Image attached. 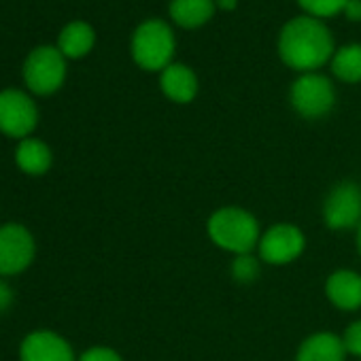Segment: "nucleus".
I'll use <instances>...</instances> for the list:
<instances>
[{
    "label": "nucleus",
    "mask_w": 361,
    "mask_h": 361,
    "mask_svg": "<svg viewBox=\"0 0 361 361\" xmlns=\"http://www.w3.org/2000/svg\"><path fill=\"white\" fill-rule=\"evenodd\" d=\"M306 249V236L295 224H274L262 232L257 257L268 266H287L300 259Z\"/></svg>",
    "instance_id": "423d86ee"
},
{
    "label": "nucleus",
    "mask_w": 361,
    "mask_h": 361,
    "mask_svg": "<svg viewBox=\"0 0 361 361\" xmlns=\"http://www.w3.org/2000/svg\"><path fill=\"white\" fill-rule=\"evenodd\" d=\"M37 126V106L20 90L0 92V130L13 138H26Z\"/></svg>",
    "instance_id": "1a4fd4ad"
},
{
    "label": "nucleus",
    "mask_w": 361,
    "mask_h": 361,
    "mask_svg": "<svg viewBox=\"0 0 361 361\" xmlns=\"http://www.w3.org/2000/svg\"><path fill=\"white\" fill-rule=\"evenodd\" d=\"M77 361H123V357L111 346H92Z\"/></svg>",
    "instance_id": "412c9836"
},
{
    "label": "nucleus",
    "mask_w": 361,
    "mask_h": 361,
    "mask_svg": "<svg viewBox=\"0 0 361 361\" xmlns=\"http://www.w3.org/2000/svg\"><path fill=\"white\" fill-rule=\"evenodd\" d=\"M291 109L308 121L327 117L336 104V87L329 77L321 73H304L289 87Z\"/></svg>",
    "instance_id": "20e7f679"
},
{
    "label": "nucleus",
    "mask_w": 361,
    "mask_h": 361,
    "mask_svg": "<svg viewBox=\"0 0 361 361\" xmlns=\"http://www.w3.org/2000/svg\"><path fill=\"white\" fill-rule=\"evenodd\" d=\"M276 51L287 68L304 75L319 73L325 64H329L336 54V43L334 35L321 20L298 16L283 24Z\"/></svg>",
    "instance_id": "f257e3e1"
},
{
    "label": "nucleus",
    "mask_w": 361,
    "mask_h": 361,
    "mask_svg": "<svg viewBox=\"0 0 361 361\" xmlns=\"http://www.w3.org/2000/svg\"><path fill=\"white\" fill-rule=\"evenodd\" d=\"M16 161H18L22 172L39 176V174H45L51 168V151L39 138H24L18 145Z\"/></svg>",
    "instance_id": "2eb2a0df"
},
{
    "label": "nucleus",
    "mask_w": 361,
    "mask_h": 361,
    "mask_svg": "<svg viewBox=\"0 0 361 361\" xmlns=\"http://www.w3.org/2000/svg\"><path fill=\"white\" fill-rule=\"evenodd\" d=\"M94 30L87 22H71L58 37V49L68 58H81L94 47Z\"/></svg>",
    "instance_id": "f3484780"
},
{
    "label": "nucleus",
    "mask_w": 361,
    "mask_h": 361,
    "mask_svg": "<svg viewBox=\"0 0 361 361\" xmlns=\"http://www.w3.org/2000/svg\"><path fill=\"white\" fill-rule=\"evenodd\" d=\"M346 3L348 0H298V5L304 11V16L317 18L321 22L340 16L344 11Z\"/></svg>",
    "instance_id": "6ab92c4d"
},
{
    "label": "nucleus",
    "mask_w": 361,
    "mask_h": 361,
    "mask_svg": "<svg viewBox=\"0 0 361 361\" xmlns=\"http://www.w3.org/2000/svg\"><path fill=\"white\" fill-rule=\"evenodd\" d=\"M217 13L215 0H170L168 16L172 24L183 30H198Z\"/></svg>",
    "instance_id": "4468645a"
},
{
    "label": "nucleus",
    "mask_w": 361,
    "mask_h": 361,
    "mask_svg": "<svg viewBox=\"0 0 361 361\" xmlns=\"http://www.w3.org/2000/svg\"><path fill=\"white\" fill-rule=\"evenodd\" d=\"M207 234L215 247L236 257L257 249L262 226L257 217L243 207H221L209 217Z\"/></svg>",
    "instance_id": "f03ea898"
},
{
    "label": "nucleus",
    "mask_w": 361,
    "mask_h": 361,
    "mask_svg": "<svg viewBox=\"0 0 361 361\" xmlns=\"http://www.w3.org/2000/svg\"><path fill=\"white\" fill-rule=\"evenodd\" d=\"M35 259V238L20 224L0 228V276L24 272Z\"/></svg>",
    "instance_id": "6e6552de"
},
{
    "label": "nucleus",
    "mask_w": 361,
    "mask_h": 361,
    "mask_svg": "<svg viewBox=\"0 0 361 361\" xmlns=\"http://www.w3.org/2000/svg\"><path fill=\"white\" fill-rule=\"evenodd\" d=\"M159 90L174 104H190L198 96L200 81L190 66L172 62L159 73Z\"/></svg>",
    "instance_id": "f8f14e48"
},
{
    "label": "nucleus",
    "mask_w": 361,
    "mask_h": 361,
    "mask_svg": "<svg viewBox=\"0 0 361 361\" xmlns=\"http://www.w3.org/2000/svg\"><path fill=\"white\" fill-rule=\"evenodd\" d=\"M230 274L238 285H251L259 279L262 274V259L253 253L247 255H236L230 266Z\"/></svg>",
    "instance_id": "a211bd4d"
},
{
    "label": "nucleus",
    "mask_w": 361,
    "mask_h": 361,
    "mask_svg": "<svg viewBox=\"0 0 361 361\" xmlns=\"http://www.w3.org/2000/svg\"><path fill=\"white\" fill-rule=\"evenodd\" d=\"M325 298L342 312H357L361 308V274L350 268L334 270L325 281Z\"/></svg>",
    "instance_id": "9b49d317"
},
{
    "label": "nucleus",
    "mask_w": 361,
    "mask_h": 361,
    "mask_svg": "<svg viewBox=\"0 0 361 361\" xmlns=\"http://www.w3.org/2000/svg\"><path fill=\"white\" fill-rule=\"evenodd\" d=\"M132 60L147 73H161L174 62L176 37L168 22L164 20H145L136 26L130 43Z\"/></svg>",
    "instance_id": "7ed1b4c3"
},
{
    "label": "nucleus",
    "mask_w": 361,
    "mask_h": 361,
    "mask_svg": "<svg viewBox=\"0 0 361 361\" xmlns=\"http://www.w3.org/2000/svg\"><path fill=\"white\" fill-rule=\"evenodd\" d=\"M355 247H357V253H359V257H361V226L355 230Z\"/></svg>",
    "instance_id": "393cba45"
},
{
    "label": "nucleus",
    "mask_w": 361,
    "mask_h": 361,
    "mask_svg": "<svg viewBox=\"0 0 361 361\" xmlns=\"http://www.w3.org/2000/svg\"><path fill=\"white\" fill-rule=\"evenodd\" d=\"M340 338H342V344H344L346 355H353V357H359L361 359V319L348 323L346 329H344V334Z\"/></svg>",
    "instance_id": "aec40b11"
},
{
    "label": "nucleus",
    "mask_w": 361,
    "mask_h": 361,
    "mask_svg": "<svg viewBox=\"0 0 361 361\" xmlns=\"http://www.w3.org/2000/svg\"><path fill=\"white\" fill-rule=\"evenodd\" d=\"M329 68L331 75L342 83H361V43H346L336 49Z\"/></svg>",
    "instance_id": "dca6fc26"
},
{
    "label": "nucleus",
    "mask_w": 361,
    "mask_h": 361,
    "mask_svg": "<svg viewBox=\"0 0 361 361\" xmlns=\"http://www.w3.org/2000/svg\"><path fill=\"white\" fill-rule=\"evenodd\" d=\"M11 304H13V291L3 279H0V312H5Z\"/></svg>",
    "instance_id": "5701e85b"
},
{
    "label": "nucleus",
    "mask_w": 361,
    "mask_h": 361,
    "mask_svg": "<svg viewBox=\"0 0 361 361\" xmlns=\"http://www.w3.org/2000/svg\"><path fill=\"white\" fill-rule=\"evenodd\" d=\"M22 361H77L73 346L56 331H32L20 348Z\"/></svg>",
    "instance_id": "9d476101"
},
{
    "label": "nucleus",
    "mask_w": 361,
    "mask_h": 361,
    "mask_svg": "<svg viewBox=\"0 0 361 361\" xmlns=\"http://www.w3.org/2000/svg\"><path fill=\"white\" fill-rule=\"evenodd\" d=\"M215 5H217L219 11L230 13V11H234L238 7V0H215Z\"/></svg>",
    "instance_id": "b1692460"
},
{
    "label": "nucleus",
    "mask_w": 361,
    "mask_h": 361,
    "mask_svg": "<svg viewBox=\"0 0 361 361\" xmlns=\"http://www.w3.org/2000/svg\"><path fill=\"white\" fill-rule=\"evenodd\" d=\"M295 361H346L342 338L334 331H314L300 342Z\"/></svg>",
    "instance_id": "ddd939ff"
},
{
    "label": "nucleus",
    "mask_w": 361,
    "mask_h": 361,
    "mask_svg": "<svg viewBox=\"0 0 361 361\" xmlns=\"http://www.w3.org/2000/svg\"><path fill=\"white\" fill-rule=\"evenodd\" d=\"M342 16L348 22H361V0H348V3L344 5Z\"/></svg>",
    "instance_id": "4be33fe9"
},
{
    "label": "nucleus",
    "mask_w": 361,
    "mask_h": 361,
    "mask_svg": "<svg viewBox=\"0 0 361 361\" xmlns=\"http://www.w3.org/2000/svg\"><path fill=\"white\" fill-rule=\"evenodd\" d=\"M66 75L64 54L56 47H39L24 62V81L37 94L56 92Z\"/></svg>",
    "instance_id": "0eeeda50"
},
{
    "label": "nucleus",
    "mask_w": 361,
    "mask_h": 361,
    "mask_svg": "<svg viewBox=\"0 0 361 361\" xmlns=\"http://www.w3.org/2000/svg\"><path fill=\"white\" fill-rule=\"evenodd\" d=\"M323 224L329 230L346 232L361 226V185L357 180H338L327 192L321 207Z\"/></svg>",
    "instance_id": "39448f33"
}]
</instances>
